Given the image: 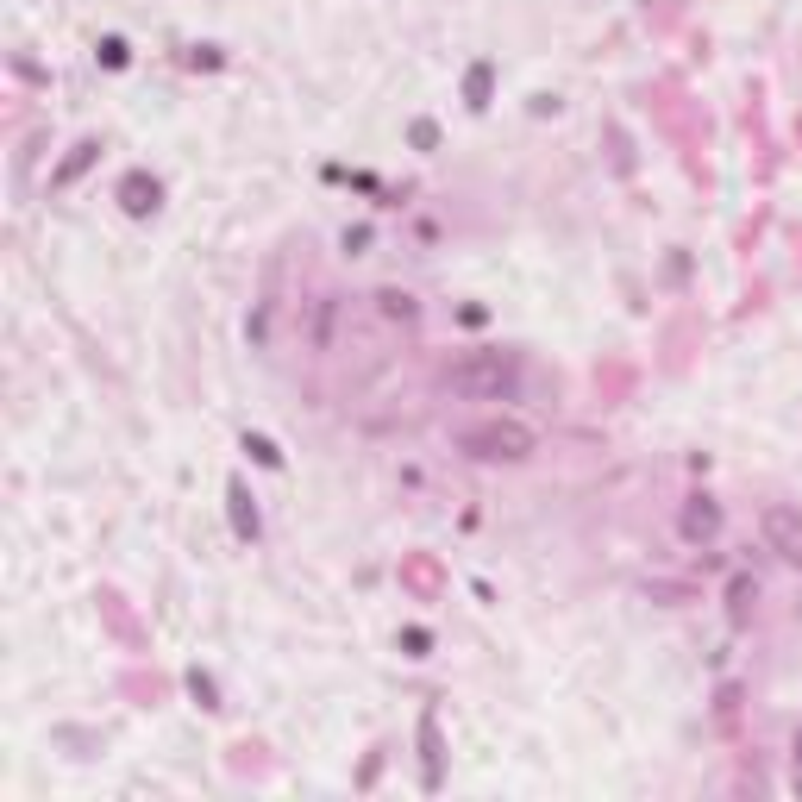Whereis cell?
Masks as SVG:
<instances>
[{"instance_id": "cell-1", "label": "cell", "mask_w": 802, "mask_h": 802, "mask_svg": "<svg viewBox=\"0 0 802 802\" xmlns=\"http://www.w3.org/2000/svg\"><path fill=\"white\" fill-rule=\"evenodd\" d=\"M439 383L464 395V401H514L527 383V358L521 351H502V345H489V351H464V358H452L439 370Z\"/></svg>"}, {"instance_id": "cell-2", "label": "cell", "mask_w": 802, "mask_h": 802, "mask_svg": "<svg viewBox=\"0 0 802 802\" xmlns=\"http://www.w3.org/2000/svg\"><path fill=\"white\" fill-rule=\"evenodd\" d=\"M458 452L477 458V464H527L539 452V433L527 427V420H477V427L458 433Z\"/></svg>"}, {"instance_id": "cell-3", "label": "cell", "mask_w": 802, "mask_h": 802, "mask_svg": "<svg viewBox=\"0 0 802 802\" xmlns=\"http://www.w3.org/2000/svg\"><path fill=\"white\" fill-rule=\"evenodd\" d=\"M759 533H765V546H771L777 558L802 571V508H790V502H771V508L759 514Z\"/></svg>"}, {"instance_id": "cell-4", "label": "cell", "mask_w": 802, "mask_h": 802, "mask_svg": "<svg viewBox=\"0 0 802 802\" xmlns=\"http://www.w3.org/2000/svg\"><path fill=\"white\" fill-rule=\"evenodd\" d=\"M677 533L690 539V546H709V539L721 533V502H715V495H690L683 514H677Z\"/></svg>"}, {"instance_id": "cell-5", "label": "cell", "mask_w": 802, "mask_h": 802, "mask_svg": "<svg viewBox=\"0 0 802 802\" xmlns=\"http://www.w3.org/2000/svg\"><path fill=\"white\" fill-rule=\"evenodd\" d=\"M120 207L132 220H151L157 207H163V188H157V176H145V170H132L126 182H120Z\"/></svg>"}, {"instance_id": "cell-6", "label": "cell", "mask_w": 802, "mask_h": 802, "mask_svg": "<svg viewBox=\"0 0 802 802\" xmlns=\"http://www.w3.org/2000/svg\"><path fill=\"white\" fill-rule=\"evenodd\" d=\"M226 508H232V533H239V539H257V527H264V521H257V502H251L245 477L226 483Z\"/></svg>"}, {"instance_id": "cell-7", "label": "cell", "mask_w": 802, "mask_h": 802, "mask_svg": "<svg viewBox=\"0 0 802 802\" xmlns=\"http://www.w3.org/2000/svg\"><path fill=\"white\" fill-rule=\"evenodd\" d=\"M489 94H495V63H489V57H477V63L464 69V107H470V113H483V107H489Z\"/></svg>"}, {"instance_id": "cell-8", "label": "cell", "mask_w": 802, "mask_h": 802, "mask_svg": "<svg viewBox=\"0 0 802 802\" xmlns=\"http://www.w3.org/2000/svg\"><path fill=\"white\" fill-rule=\"evenodd\" d=\"M94 157H101V138H82V145H76V151H69V157L57 163V170H51V188H69V182H76Z\"/></svg>"}, {"instance_id": "cell-9", "label": "cell", "mask_w": 802, "mask_h": 802, "mask_svg": "<svg viewBox=\"0 0 802 802\" xmlns=\"http://www.w3.org/2000/svg\"><path fill=\"white\" fill-rule=\"evenodd\" d=\"M420 746H427V790H439V715H420Z\"/></svg>"}, {"instance_id": "cell-10", "label": "cell", "mask_w": 802, "mask_h": 802, "mask_svg": "<svg viewBox=\"0 0 802 802\" xmlns=\"http://www.w3.org/2000/svg\"><path fill=\"white\" fill-rule=\"evenodd\" d=\"M245 452H251L257 464H264V470H282V452H276V445H270L264 433H245Z\"/></svg>"}, {"instance_id": "cell-11", "label": "cell", "mask_w": 802, "mask_h": 802, "mask_svg": "<svg viewBox=\"0 0 802 802\" xmlns=\"http://www.w3.org/2000/svg\"><path fill=\"white\" fill-rule=\"evenodd\" d=\"M94 57H101L107 69H126V63H132V51H126V38H101V51H94Z\"/></svg>"}, {"instance_id": "cell-12", "label": "cell", "mask_w": 802, "mask_h": 802, "mask_svg": "<svg viewBox=\"0 0 802 802\" xmlns=\"http://www.w3.org/2000/svg\"><path fill=\"white\" fill-rule=\"evenodd\" d=\"M408 138H414V151H433V145H439V126H433V120H414Z\"/></svg>"}, {"instance_id": "cell-13", "label": "cell", "mask_w": 802, "mask_h": 802, "mask_svg": "<svg viewBox=\"0 0 802 802\" xmlns=\"http://www.w3.org/2000/svg\"><path fill=\"white\" fill-rule=\"evenodd\" d=\"M383 314H401V320H414V295H395V289H383Z\"/></svg>"}, {"instance_id": "cell-14", "label": "cell", "mask_w": 802, "mask_h": 802, "mask_svg": "<svg viewBox=\"0 0 802 802\" xmlns=\"http://www.w3.org/2000/svg\"><path fill=\"white\" fill-rule=\"evenodd\" d=\"M401 646H408V658H427V646H433V640H427L420 627H408V633H401Z\"/></svg>"}, {"instance_id": "cell-15", "label": "cell", "mask_w": 802, "mask_h": 802, "mask_svg": "<svg viewBox=\"0 0 802 802\" xmlns=\"http://www.w3.org/2000/svg\"><path fill=\"white\" fill-rule=\"evenodd\" d=\"M188 690H195V696H201V709H220V702H214V683H207L201 671H195V677H188Z\"/></svg>"}, {"instance_id": "cell-16", "label": "cell", "mask_w": 802, "mask_h": 802, "mask_svg": "<svg viewBox=\"0 0 802 802\" xmlns=\"http://www.w3.org/2000/svg\"><path fill=\"white\" fill-rule=\"evenodd\" d=\"M790 784H796V796H802V746H796V771H790Z\"/></svg>"}, {"instance_id": "cell-17", "label": "cell", "mask_w": 802, "mask_h": 802, "mask_svg": "<svg viewBox=\"0 0 802 802\" xmlns=\"http://www.w3.org/2000/svg\"><path fill=\"white\" fill-rule=\"evenodd\" d=\"M796 746H802V734H796Z\"/></svg>"}]
</instances>
